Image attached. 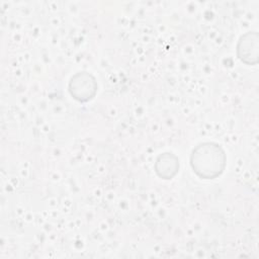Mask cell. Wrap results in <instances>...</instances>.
Listing matches in <instances>:
<instances>
[{
	"instance_id": "obj_3",
	"label": "cell",
	"mask_w": 259,
	"mask_h": 259,
	"mask_svg": "<svg viewBox=\"0 0 259 259\" xmlns=\"http://www.w3.org/2000/svg\"><path fill=\"white\" fill-rule=\"evenodd\" d=\"M237 57L248 66H255L259 62V34L257 31H247L242 34L236 47Z\"/></svg>"
},
{
	"instance_id": "obj_2",
	"label": "cell",
	"mask_w": 259,
	"mask_h": 259,
	"mask_svg": "<svg viewBox=\"0 0 259 259\" xmlns=\"http://www.w3.org/2000/svg\"><path fill=\"white\" fill-rule=\"evenodd\" d=\"M70 95L78 102L85 103L92 100L98 91V83L93 74L79 71L71 76L68 83Z\"/></svg>"
},
{
	"instance_id": "obj_1",
	"label": "cell",
	"mask_w": 259,
	"mask_h": 259,
	"mask_svg": "<svg viewBox=\"0 0 259 259\" xmlns=\"http://www.w3.org/2000/svg\"><path fill=\"white\" fill-rule=\"evenodd\" d=\"M189 163L198 178L212 180L224 173L227 166V154L220 144L202 142L191 150Z\"/></svg>"
},
{
	"instance_id": "obj_4",
	"label": "cell",
	"mask_w": 259,
	"mask_h": 259,
	"mask_svg": "<svg viewBox=\"0 0 259 259\" xmlns=\"http://www.w3.org/2000/svg\"><path fill=\"white\" fill-rule=\"evenodd\" d=\"M179 158L171 152H164L160 154L154 164V170L157 176L164 180L174 178L179 172Z\"/></svg>"
}]
</instances>
